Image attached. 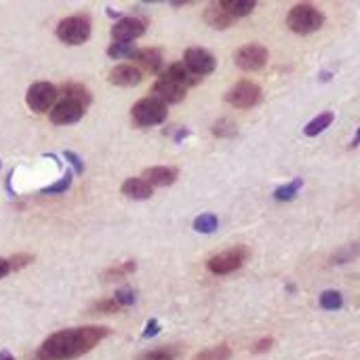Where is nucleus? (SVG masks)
<instances>
[{
	"instance_id": "3",
	"label": "nucleus",
	"mask_w": 360,
	"mask_h": 360,
	"mask_svg": "<svg viewBox=\"0 0 360 360\" xmlns=\"http://www.w3.org/2000/svg\"><path fill=\"white\" fill-rule=\"evenodd\" d=\"M167 116H169V105L162 103L160 99L152 97V95L139 99V101L131 108L133 124H135V127H141V129L162 124V122L167 120Z\"/></svg>"
},
{
	"instance_id": "11",
	"label": "nucleus",
	"mask_w": 360,
	"mask_h": 360,
	"mask_svg": "<svg viewBox=\"0 0 360 360\" xmlns=\"http://www.w3.org/2000/svg\"><path fill=\"white\" fill-rule=\"evenodd\" d=\"M84 112H86V108H84L82 103L63 97V99H59V101L53 105L49 118H51V122L57 124V127H68V124H76V122L84 116Z\"/></svg>"
},
{
	"instance_id": "34",
	"label": "nucleus",
	"mask_w": 360,
	"mask_h": 360,
	"mask_svg": "<svg viewBox=\"0 0 360 360\" xmlns=\"http://www.w3.org/2000/svg\"><path fill=\"white\" fill-rule=\"evenodd\" d=\"M32 255H27V253H15L11 259H8V266H11V272H17V270H21V268H25L27 264H32Z\"/></svg>"
},
{
	"instance_id": "41",
	"label": "nucleus",
	"mask_w": 360,
	"mask_h": 360,
	"mask_svg": "<svg viewBox=\"0 0 360 360\" xmlns=\"http://www.w3.org/2000/svg\"><path fill=\"white\" fill-rule=\"evenodd\" d=\"M0 169H2V160H0Z\"/></svg>"
},
{
	"instance_id": "21",
	"label": "nucleus",
	"mask_w": 360,
	"mask_h": 360,
	"mask_svg": "<svg viewBox=\"0 0 360 360\" xmlns=\"http://www.w3.org/2000/svg\"><path fill=\"white\" fill-rule=\"evenodd\" d=\"M333 120H335V114H333V112H323V114H319L316 118H312V122H308V124L304 127V135L316 137V135H321L323 131H327V129L333 124Z\"/></svg>"
},
{
	"instance_id": "33",
	"label": "nucleus",
	"mask_w": 360,
	"mask_h": 360,
	"mask_svg": "<svg viewBox=\"0 0 360 360\" xmlns=\"http://www.w3.org/2000/svg\"><path fill=\"white\" fill-rule=\"evenodd\" d=\"M360 253V247L359 245H352V247H348V249H344V251H338L335 255H333V264H346V262H350V259H354L356 255Z\"/></svg>"
},
{
	"instance_id": "24",
	"label": "nucleus",
	"mask_w": 360,
	"mask_h": 360,
	"mask_svg": "<svg viewBox=\"0 0 360 360\" xmlns=\"http://www.w3.org/2000/svg\"><path fill=\"white\" fill-rule=\"evenodd\" d=\"M135 268H137V264H135V262H131V259H129V262H122V264H118V266H114V268L105 270L103 281H108V283L120 281V278H124V276L133 274V272H135Z\"/></svg>"
},
{
	"instance_id": "14",
	"label": "nucleus",
	"mask_w": 360,
	"mask_h": 360,
	"mask_svg": "<svg viewBox=\"0 0 360 360\" xmlns=\"http://www.w3.org/2000/svg\"><path fill=\"white\" fill-rule=\"evenodd\" d=\"M108 80L116 86H137L143 80V72L133 63H120L110 70Z\"/></svg>"
},
{
	"instance_id": "8",
	"label": "nucleus",
	"mask_w": 360,
	"mask_h": 360,
	"mask_svg": "<svg viewBox=\"0 0 360 360\" xmlns=\"http://www.w3.org/2000/svg\"><path fill=\"white\" fill-rule=\"evenodd\" d=\"M270 53L264 44H245L234 51V63L245 72H257L266 68Z\"/></svg>"
},
{
	"instance_id": "26",
	"label": "nucleus",
	"mask_w": 360,
	"mask_h": 360,
	"mask_svg": "<svg viewBox=\"0 0 360 360\" xmlns=\"http://www.w3.org/2000/svg\"><path fill=\"white\" fill-rule=\"evenodd\" d=\"M300 190H302V179H297V181H291V184H285V186L276 188L272 196H274V200H278V202H287V200L295 198Z\"/></svg>"
},
{
	"instance_id": "40",
	"label": "nucleus",
	"mask_w": 360,
	"mask_h": 360,
	"mask_svg": "<svg viewBox=\"0 0 360 360\" xmlns=\"http://www.w3.org/2000/svg\"><path fill=\"white\" fill-rule=\"evenodd\" d=\"M354 146H360V129H359V133H356V139H354Z\"/></svg>"
},
{
	"instance_id": "17",
	"label": "nucleus",
	"mask_w": 360,
	"mask_h": 360,
	"mask_svg": "<svg viewBox=\"0 0 360 360\" xmlns=\"http://www.w3.org/2000/svg\"><path fill=\"white\" fill-rule=\"evenodd\" d=\"M165 76H169L171 80H175L177 84H181V86H186V89H190V86H196L202 78L198 76V74H194L184 61H175V63H171L167 70H165Z\"/></svg>"
},
{
	"instance_id": "23",
	"label": "nucleus",
	"mask_w": 360,
	"mask_h": 360,
	"mask_svg": "<svg viewBox=\"0 0 360 360\" xmlns=\"http://www.w3.org/2000/svg\"><path fill=\"white\" fill-rule=\"evenodd\" d=\"M217 228H219V219L213 213H205L194 219V230L198 234H213V232H217Z\"/></svg>"
},
{
	"instance_id": "10",
	"label": "nucleus",
	"mask_w": 360,
	"mask_h": 360,
	"mask_svg": "<svg viewBox=\"0 0 360 360\" xmlns=\"http://www.w3.org/2000/svg\"><path fill=\"white\" fill-rule=\"evenodd\" d=\"M184 63L194 72L198 74L200 78L215 72L217 68V57L209 51V49H202V46H190L186 49L184 53Z\"/></svg>"
},
{
	"instance_id": "1",
	"label": "nucleus",
	"mask_w": 360,
	"mask_h": 360,
	"mask_svg": "<svg viewBox=\"0 0 360 360\" xmlns=\"http://www.w3.org/2000/svg\"><path fill=\"white\" fill-rule=\"evenodd\" d=\"M110 335V329L103 325H86L63 329L49 335L36 350V360H74L91 352Z\"/></svg>"
},
{
	"instance_id": "28",
	"label": "nucleus",
	"mask_w": 360,
	"mask_h": 360,
	"mask_svg": "<svg viewBox=\"0 0 360 360\" xmlns=\"http://www.w3.org/2000/svg\"><path fill=\"white\" fill-rule=\"evenodd\" d=\"M238 133V127L232 118H219L213 124V135L215 137H234Z\"/></svg>"
},
{
	"instance_id": "6",
	"label": "nucleus",
	"mask_w": 360,
	"mask_h": 360,
	"mask_svg": "<svg viewBox=\"0 0 360 360\" xmlns=\"http://www.w3.org/2000/svg\"><path fill=\"white\" fill-rule=\"evenodd\" d=\"M57 97H59V89L46 80H38L34 82L27 93H25V103L32 112L36 114H44V112H51L53 105L57 103Z\"/></svg>"
},
{
	"instance_id": "20",
	"label": "nucleus",
	"mask_w": 360,
	"mask_h": 360,
	"mask_svg": "<svg viewBox=\"0 0 360 360\" xmlns=\"http://www.w3.org/2000/svg\"><path fill=\"white\" fill-rule=\"evenodd\" d=\"M221 6L234 17V19H240V17H247L255 11L257 2L255 0H221Z\"/></svg>"
},
{
	"instance_id": "15",
	"label": "nucleus",
	"mask_w": 360,
	"mask_h": 360,
	"mask_svg": "<svg viewBox=\"0 0 360 360\" xmlns=\"http://www.w3.org/2000/svg\"><path fill=\"white\" fill-rule=\"evenodd\" d=\"M202 21L213 27V30H228L236 23V19L221 6V2H213L205 8L202 13Z\"/></svg>"
},
{
	"instance_id": "25",
	"label": "nucleus",
	"mask_w": 360,
	"mask_h": 360,
	"mask_svg": "<svg viewBox=\"0 0 360 360\" xmlns=\"http://www.w3.org/2000/svg\"><path fill=\"white\" fill-rule=\"evenodd\" d=\"M232 359V348L228 344H219L215 348H209V350H202L198 352L194 360H230Z\"/></svg>"
},
{
	"instance_id": "13",
	"label": "nucleus",
	"mask_w": 360,
	"mask_h": 360,
	"mask_svg": "<svg viewBox=\"0 0 360 360\" xmlns=\"http://www.w3.org/2000/svg\"><path fill=\"white\" fill-rule=\"evenodd\" d=\"M177 177H179V169L169 165L148 167L141 175V179H146L152 188H169L177 181Z\"/></svg>"
},
{
	"instance_id": "37",
	"label": "nucleus",
	"mask_w": 360,
	"mask_h": 360,
	"mask_svg": "<svg viewBox=\"0 0 360 360\" xmlns=\"http://www.w3.org/2000/svg\"><path fill=\"white\" fill-rule=\"evenodd\" d=\"M158 333H160L158 321H156V319H150L148 325H146V329H143V333H141V338H154V335H158Z\"/></svg>"
},
{
	"instance_id": "2",
	"label": "nucleus",
	"mask_w": 360,
	"mask_h": 360,
	"mask_svg": "<svg viewBox=\"0 0 360 360\" xmlns=\"http://www.w3.org/2000/svg\"><path fill=\"white\" fill-rule=\"evenodd\" d=\"M325 23V15L312 6V4H295L289 13H287V25L291 32L308 36L314 34L323 27Z\"/></svg>"
},
{
	"instance_id": "12",
	"label": "nucleus",
	"mask_w": 360,
	"mask_h": 360,
	"mask_svg": "<svg viewBox=\"0 0 360 360\" xmlns=\"http://www.w3.org/2000/svg\"><path fill=\"white\" fill-rule=\"evenodd\" d=\"M186 93H188L186 86L177 84L175 80H171V78L165 76V74H162V76L154 82V86H152V97L160 99V101L167 103V105L181 103V101L186 99Z\"/></svg>"
},
{
	"instance_id": "16",
	"label": "nucleus",
	"mask_w": 360,
	"mask_h": 360,
	"mask_svg": "<svg viewBox=\"0 0 360 360\" xmlns=\"http://www.w3.org/2000/svg\"><path fill=\"white\" fill-rule=\"evenodd\" d=\"M135 61H137V68L143 72H150V74H156L160 68H162V51L156 49V46H146V49H137V55H135Z\"/></svg>"
},
{
	"instance_id": "39",
	"label": "nucleus",
	"mask_w": 360,
	"mask_h": 360,
	"mask_svg": "<svg viewBox=\"0 0 360 360\" xmlns=\"http://www.w3.org/2000/svg\"><path fill=\"white\" fill-rule=\"evenodd\" d=\"M0 360H15V356H13L8 350H2V352H0Z\"/></svg>"
},
{
	"instance_id": "19",
	"label": "nucleus",
	"mask_w": 360,
	"mask_h": 360,
	"mask_svg": "<svg viewBox=\"0 0 360 360\" xmlns=\"http://www.w3.org/2000/svg\"><path fill=\"white\" fill-rule=\"evenodd\" d=\"M59 93H61L65 99H74V101L82 103L84 108H89V105H91V101H93L91 91H89L82 82L68 80V82H63V86H61V91H59Z\"/></svg>"
},
{
	"instance_id": "31",
	"label": "nucleus",
	"mask_w": 360,
	"mask_h": 360,
	"mask_svg": "<svg viewBox=\"0 0 360 360\" xmlns=\"http://www.w3.org/2000/svg\"><path fill=\"white\" fill-rule=\"evenodd\" d=\"M70 184H72V171H65V175H63L59 181H55V184L42 188V194H63V192L70 190Z\"/></svg>"
},
{
	"instance_id": "22",
	"label": "nucleus",
	"mask_w": 360,
	"mask_h": 360,
	"mask_svg": "<svg viewBox=\"0 0 360 360\" xmlns=\"http://www.w3.org/2000/svg\"><path fill=\"white\" fill-rule=\"evenodd\" d=\"M135 55H137V46L135 44L112 42L108 46V57H112V59H135Z\"/></svg>"
},
{
	"instance_id": "29",
	"label": "nucleus",
	"mask_w": 360,
	"mask_h": 360,
	"mask_svg": "<svg viewBox=\"0 0 360 360\" xmlns=\"http://www.w3.org/2000/svg\"><path fill=\"white\" fill-rule=\"evenodd\" d=\"M135 300H137V295H135V291H133L131 287H118V289H116V293H114V302H116L120 308H129V306H133V304H135Z\"/></svg>"
},
{
	"instance_id": "18",
	"label": "nucleus",
	"mask_w": 360,
	"mask_h": 360,
	"mask_svg": "<svg viewBox=\"0 0 360 360\" xmlns=\"http://www.w3.org/2000/svg\"><path fill=\"white\" fill-rule=\"evenodd\" d=\"M120 190H122L124 196H129L133 200H148L154 194V188L141 177H131V179L122 181Z\"/></svg>"
},
{
	"instance_id": "30",
	"label": "nucleus",
	"mask_w": 360,
	"mask_h": 360,
	"mask_svg": "<svg viewBox=\"0 0 360 360\" xmlns=\"http://www.w3.org/2000/svg\"><path fill=\"white\" fill-rule=\"evenodd\" d=\"M344 306V300L340 295V291H325L321 295V308L325 310H340Z\"/></svg>"
},
{
	"instance_id": "38",
	"label": "nucleus",
	"mask_w": 360,
	"mask_h": 360,
	"mask_svg": "<svg viewBox=\"0 0 360 360\" xmlns=\"http://www.w3.org/2000/svg\"><path fill=\"white\" fill-rule=\"evenodd\" d=\"M11 274V266H8V259H2L0 257V278L8 276Z\"/></svg>"
},
{
	"instance_id": "4",
	"label": "nucleus",
	"mask_w": 360,
	"mask_h": 360,
	"mask_svg": "<svg viewBox=\"0 0 360 360\" xmlns=\"http://www.w3.org/2000/svg\"><path fill=\"white\" fill-rule=\"evenodd\" d=\"M55 34L63 44L78 46V44H82V42H86L91 38V17L82 15V13L70 15V17H65V19H61L57 23Z\"/></svg>"
},
{
	"instance_id": "36",
	"label": "nucleus",
	"mask_w": 360,
	"mask_h": 360,
	"mask_svg": "<svg viewBox=\"0 0 360 360\" xmlns=\"http://www.w3.org/2000/svg\"><path fill=\"white\" fill-rule=\"evenodd\" d=\"M63 158L72 165V169H74L76 173H82V171H84V162H82V158H80V156H76L74 152L65 150V152H63Z\"/></svg>"
},
{
	"instance_id": "32",
	"label": "nucleus",
	"mask_w": 360,
	"mask_h": 360,
	"mask_svg": "<svg viewBox=\"0 0 360 360\" xmlns=\"http://www.w3.org/2000/svg\"><path fill=\"white\" fill-rule=\"evenodd\" d=\"M122 308L114 302V297L112 300H101V302H97L93 308H91V312H95V314H116V312H120Z\"/></svg>"
},
{
	"instance_id": "5",
	"label": "nucleus",
	"mask_w": 360,
	"mask_h": 360,
	"mask_svg": "<svg viewBox=\"0 0 360 360\" xmlns=\"http://www.w3.org/2000/svg\"><path fill=\"white\" fill-rule=\"evenodd\" d=\"M249 257H251L249 247H230V249L213 255L207 262V270L215 276H226V274L240 270L249 262Z\"/></svg>"
},
{
	"instance_id": "27",
	"label": "nucleus",
	"mask_w": 360,
	"mask_h": 360,
	"mask_svg": "<svg viewBox=\"0 0 360 360\" xmlns=\"http://www.w3.org/2000/svg\"><path fill=\"white\" fill-rule=\"evenodd\" d=\"M179 356V350L173 348V346H162V348H156V350H150V352H143L139 360H175Z\"/></svg>"
},
{
	"instance_id": "35",
	"label": "nucleus",
	"mask_w": 360,
	"mask_h": 360,
	"mask_svg": "<svg viewBox=\"0 0 360 360\" xmlns=\"http://www.w3.org/2000/svg\"><path fill=\"white\" fill-rule=\"evenodd\" d=\"M272 346H274V340H272V338H262V340H257V342L251 346V352H253V354H266Z\"/></svg>"
},
{
	"instance_id": "7",
	"label": "nucleus",
	"mask_w": 360,
	"mask_h": 360,
	"mask_svg": "<svg viewBox=\"0 0 360 360\" xmlns=\"http://www.w3.org/2000/svg\"><path fill=\"white\" fill-rule=\"evenodd\" d=\"M264 93H262V86L253 80H238L230 93L226 95V101L232 105V108H238V110H249V108H255L259 101H262Z\"/></svg>"
},
{
	"instance_id": "9",
	"label": "nucleus",
	"mask_w": 360,
	"mask_h": 360,
	"mask_svg": "<svg viewBox=\"0 0 360 360\" xmlns=\"http://www.w3.org/2000/svg\"><path fill=\"white\" fill-rule=\"evenodd\" d=\"M148 30V19L146 17H120L114 25H112V38L114 42H127L133 44V40H137L139 36H143Z\"/></svg>"
}]
</instances>
